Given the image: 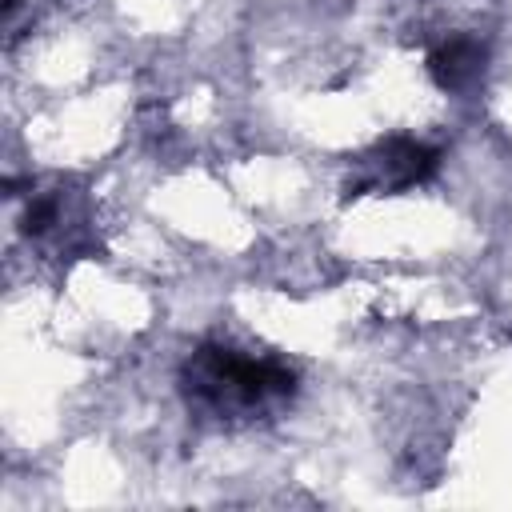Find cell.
Listing matches in <instances>:
<instances>
[{
    "label": "cell",
    "mask_w": 512,
    "mask_h": 512,
    "mask_svg": "<svg viewBox=\"0 0 512 512\" xmlns=\"http://www.w3.org/2000/svg\"><path fill=\"white\" fill-rule=\"evenodd\" d=\"M180 392L192 412L212 420H252L296 392V368L280 356H256L232 344H200L180 368Z\"/></svg>",
    "instance_id": "1"
},
{
    "label": "cell",
    "mask_w": 512,
    "mask_h": 512,
    "mask_svg": "<svg viewBox=\"0 0 512 512\" xmlns=\"http://www.w3.org/2000/svg\"><path fill=\"white\" fill-rule=\"evenodd\" d=\"M440 168V152L424 140H412V136H388V140H376L352 168L348 184H344V196H368V192H404V188H416L424 180H432Z\"/></svg>",
    "instance_id": "2"
},
{
    "label": "cell",
    "mask_w": 512,
    "mask_h": 512,
    "mask_svg": "<svg viewBox=\"0 0 512 512\" xmlns=\"http://www.w3.org/2000/svg\"><path fill=\"white\" fill-rule=\"evenodd\" d=\"M488 68V44L472 40V36H452L444 44H436L428 52V76L440 92H468L480 84Z\"/></svg>",
    "instance_id": "3"
}]
</instances>
